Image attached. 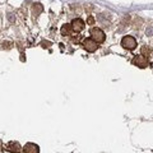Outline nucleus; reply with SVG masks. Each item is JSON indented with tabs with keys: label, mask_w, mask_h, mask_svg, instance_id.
<instances>
[{
	"label": "nucleus",
	"mask_w": 153,
	"mask_h": 153,
	"mask_svg": "<svg viewBox=\"0 0 153 153\" xmlns=\"http://www.w3.org/2000/svg\"><path fill=\"white\" fill-rule=\"evenodd\" d=\"M91 38L92 40H94L97 43H101L105 41V38H106V34H105V32L101 30V28L98 27H93L91 30Z\"/></svg>",
	"instance_id": "f257e3e1"
},
{
	"label": "nucleus",
	"mask_w": 153,
	"mask_h": 153,
	"mask_svg": "<svg viewBox=\"0 0 153 153\" xmlns=\"http://www.w3.org/2000/svg\"><path fill=\"white\" fill-rule=\"evenodd\" d=\"M121 46L125 50H134L136 47V40L133 36H124L121 40Z\"/></svg>",
	"instance_id": "f03ea898"
},
{
	"label": "nucleus",
	"mask_w": 153,
	"mask_h": 153,
	"mask_svg": "<svg viewBox=\"0 0 153 153\" xmlns=\"http://www.w3.org/2000/svg\"><path fill=\"white\" fill-rule=\"evenodd\" d=\"M83 47H84V50H87L88 52H94V51L98 49V43L96 42L94 40H92L91 37L84 38V40H83Z\"/></svg>",
	"instance_id": "7ed1b4c3"
},
{
	"label": "nucleus",
	"mask_w": 153,
	"mask_h": 153,
	"mask_svg": "<svg viewBox=\"0 0 153 153\" xmlns=\"http://www.w3.org/2000/svg\"><path fill=\"white\" fill-rule=\"evenodd\" d=\"M133 64L135 66H138V68L143 69L149 65V61H148V57H145L143 55H136V56H134V59H133Z\"/></svg>",
	"instance_id": "20e7f679"
},
{
	"label": "nucleus",
	"mask_w": 153,
	"mask_h": 153,
	"mask_svg": "<svg viewBox=\"0 0 153 153\" xmlns=\"http://www.w3.org/2000/svg\"><path fill=\"white\" fill-rule=\"evenodd\" d=\"M6 151L10 152V153H21L23 151V148L21 147L18 142H9L8 144H6Z\"/></svg>",
	"instance_id": "39448f33"
},
{
	"label": "nucleus",
	"mask_w": 153,
	"mask_h": 153,
	"mask_svg": "<svg viewBox=\"0 0 153 153\" xmlns=\"http://www.w3.org/2000/svg\"><path fill=\"white\" fill-rule=\"evenodd\" d=\"M72 28H73V31L74 32H81L84 30V27H85V23L82 21L81 18H75V19H73V22H72Z\"/></svg>",
	"instance_id": "423d86ee"
},
{
	"label": "nucleus",
	"mask_w": 153,
	"mask_h": 153,
	"mask_svg": "<svg viewBox=\"0 0 153 153\" xmlns=\"http://www.w3.org/2000/svg\"><path fill=\"white\" fill-rule=\"evenodd\" d=\"M23 152L24 153H40V148L34 143H27L23 147Z\"/></svg>",
	"instance_id": "0eeeda50"
},
{
	"label": "nucleus",
	"mask_w": 153,
	"mask_h": 153,
	"mask_svg": "<svg viewBox=\"0 0 153 153\" xmlns=\"http://www.w3.org/2000/svg\"><path fill=\"white\" fill-rule=\"evenodd\" d=\"M43 10V6L42 4H40V3H34L33 5H32V12H33L34 15H38L40 13H42Z\"/></svg>",
	"instance_id": "6e6552de"
},
{
	"label": "nucleus",
	"mask_w": 153,
	"mask_h": 153,
	"mask_svg": "<svg viewBox=\"0 0 153 153\" xmlns=\"http://www.w3.org/2000/svg\"><path fill=\"white\" fill-rule=\"evenodd\" d=\"M72 31H73V28H72V26L70 24H64L61 27V34L63 36H70V34H72Z\"/></svg>",
	"instance_id": "1a4fd4ad"
},
{
	"label": "nucleus",
	"mask_w": 153,
	"mask_h": 153,
	"mask_svg": "<svg viewBox=\"0 0 153 153\" xmlns=\"http://www.w3.org/2000/svg\"><path fill=\"white\" fill-rule=\"evenodd\" d=\"M142 55L145 56V57L149 56V55H151V50H149L147 46H142Z\"/></svg>",
	"instance_id": "9d476101"
},
{
	"label": "nucleus",
	"mask_w": 153,
	"mask_h": 153,
	"mask_svg": "<svg viewBox=\"0 0 153 153\" xmlns=\"http://www.w3.org/2000/svg\"><path fill=\"white\" fill-rule=\"evenodd\" d=\"M13 43L12 42H3V49H12Z\"/></svg>",
	"instance_id": "9b49d317"
},
{
	"label": "nucleus",
	"mask_w": 153,
	"mask_h": 153,
	"mask_svg": "<svg viewBox=\"0 0 153 153\" xmlns=\"http://www.w3.org/2000/svg\"><path fill=\"white\" fill-rule=\"evenodd\" d=\"M87 23H88V24H93V23H94V18L89 15V17H88V19H87Z\"/></svg>",
	"instance_id": "f8f14e48"
},
{
	"label": "nucleus",
	"mask_w": 153,
	"mask_h": 153,
	"mask_svg": "<svg viewBox=\"0 0 153 153\" xmlns=\"http://www.w3.org/2000/svg\"><path fill=\"white\" fill-rule=\"evenodd\" d=\"M145 32H147V34H148V36H152V34H153V28L152 27H148Z\"/></svg>",
	"instance_id": "ddd939ff"
},
{
	"label": "nucleus",
	"mask_w": 153,
	"mask_h": 153,
	"mask_svg": "<svg viewBox=\"0 0 153 153\" xmlns=\"http://www.w3.org/2000/svg\"><path fill=\"white\" fill-rule=\"evenodd\" d=\"M50 45H51L50 42H42V43H41V46H42V47H43V49H46V47H49V46H50Z\"/></svg>",
	"instance_id": "4468645a"
}]
</instances>
